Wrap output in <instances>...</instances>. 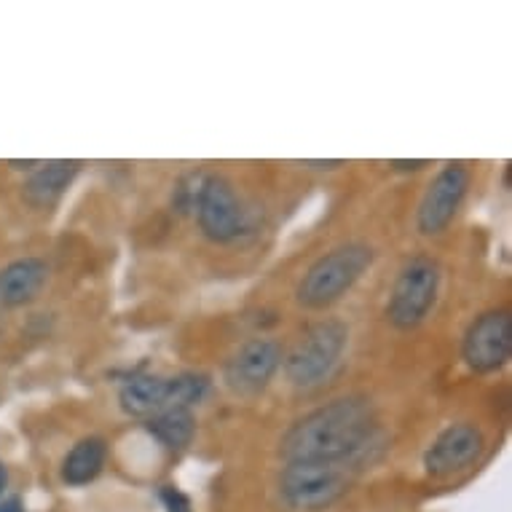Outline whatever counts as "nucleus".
I'll return each instance as SVG.
<instances>
[{"label": "nucleus", "instance_id": "obj_1", "mask_svg": "<svg viewBox=\"0 0 512 512\" xmlns=\"http://www.w3.org/2000/svg\"><path fill=\"white\" fill-rule=\"evenodd\" d=\"M376 435V411L368 397H338L290 424L279 440V454L285 462H341L357 470Z\"/></svg>", "mask_w": 512, "mask_h": 512}, {"label": "nucleus", "instance_id": "obj_2", "mask_svg": "<svg viewBox=\"0 0 512 512\" xmlns=\"http://www.w3.org/2000/svg\"><path fill=\"white\" fill-rule=\"evenodd\" d=\"M376 261V252L365 242H346L319 255L295 287V301L303 309L322 311L341 301Z\"/></svg>", "mask_w": 512, "mask_h": 512}, {"label": "nucleus", "instance_id": "obj_3", "mask_svg": "<svg viewBox=\"0 0 512 512\" xmlns=\"http://www.w3.org/2000/svg\"><path fill=\"white\" fill-rule=\"evenodd\" d=\"M346 346H349V328L344 322L319 319L303 330L282 357L285 378L295 389H314L325 384L333 376V370L341 365Z\"/></svg>", "mask_w": 512, "mask_h": 512}, {"label": "nucleus", "instance_id": "obj_4", "mask_svg": "<svg viewBox=\"0 0 512 512\" xmlns=\"http://www.w3.org/2000/svg\"><path fill=\"white\" fill-rule=\"evenodd\" d=\"M352 464L341 462H287L279 472L277 488L282 502L295 512L328 510L349 491Z\"/></svg>", "mask_w": 512, "mask_h": 512}, {"label": "nucleus", "instance_id": "obj_5", "mask_svg": "<svg viewBox=\"0 0 512 512\" xmlns=\"http://www.w3.org/2000/svg\"><path fill=\"white\" fill-rule=\"evenodd\" d=\"M440 279H443L440 263L429 255H416L405 263L403 269L397 271L395 285L389 290V325L397 330L419 328L435 306Z\"/></svg>", "mask_w": 512, "mask_h": 512}, {"label": "nucleus", "instance_id": "obj_6", "mask_svg": "<svg viewBox=\"0 0 512 512\" xmlns=\"http://www.w3.org/2000/svg\"><path fill=\"white\" fill-rule=\"evenodd\" d=\"M196 223L207 242L231 244L244 231V207L236 188L223 175H204L194 204Z\"/></svg>", "mask_w": 512, "mask_h": 512}, {"label": "nucleus", "instance_id": "obj_7", "mask_svg": "<svg viewBox=\"0 0 512 512\" xmlns=\"http://www.w3.org/2000/svg\"><path fill=\"white\" fill-rule=\"evenodd\" d=\"M472 172L462 161L445 164L427 191L421 196L419 210H416V228L421 236H440L445 228L454 223V218L462 210L467 191H470Z\"/></svg>", "mask_w": 512, "mask_h": 512}, {"label": "nucleus", "instance_id": "obj_8", "mask_svg": "<svg viewBox=\"0 0 512 512\" xmlns=\"http://www.w3.org/2000/svg\"><path fill=\"white\" fill-rule=\"evenodd\" d=\"M285 349L274 338H250L223 365V381L236 397L263 395L282 368Z\"/></svg>", "mask_w": 512, "mask_h": 512}, {"label": "nucleus", "instance_id": "obj_9", "mask_svg": "<svg viewBox=\"0 0 512 512\" xmlns=\"http://www.w3.org/2000/svg\"><path fill=\"white\" fill-rule=\"evenodd\" d=\"M512 354V317L507 309L483 311L462 338V360L475 373L504 368Z\"/></svg>", "mask_w": 512, "mask_h": 512}, {"label": "nucleus", "instance_id": "obj_10", "mask_svg": "<svg viewBox=\"0 0 512 512\" xmlns=\"http://www.w3.org/2000/svg\"><path fill=\"white\" fill-rule=\"evenodd\" d=\"M483 451V435L470 421L445 427L424 451V472L429 478H451L478 462Z\"/></svg>", "mask_w": 512, "mask_h": 512}, {"label": "nucleus", "instance_id": "obj_11", "mask_svg": "<svg viewBox=\"0 0 512 512\" xmlns=\"http://www.w3.org/2000/svg\"><path fill=\"white\" fill-rule=\"evenodd\" d=\"M81 172V161H43L22 183V202L33 210H49L68 194V188Z\"/></svg>", "mask_w": 512, "mask_h": 512}, {"label": "nucleus", "instance_id": "obj_12", "mask_svg": "<svg viewBox=\"0 0 512 512\" xmlns=\"http://www.w3.org/2000/svg\"><path fill=\"white\" fill-rule=\"evenodd\" d=\"M46 282H49V263L35 255L6 263L0 269V309H19L35 301Z\"/></svg>", "mask_w": 512, "mask_h": 512}, {"label": "nucleus", "instance_id": "obj_13", "mask_svg": "<svg viewBox=\"0 0 512 512\" xmlns=\"http://www.w3.org/2000/svg\"><path fill=\"white\" fill-rule=\"evenodd\" d=\"M118 405L126 416L135 419H151L156 413L169 408V378L137 373L129 376L118 389Z\"/></svg>", "mask_w": 512, "mask_h": 512}, {"label": "nucleus", "instance_id": "obj_14", "mask_svg": "<svg viewBox=\"0 0 512 512\" xmlns=\"http://www.w3.org/2000/svg\"><path fill=\"white\" fill-rule=\"evenodd\" d=\"M105 462H108V443L102 437H84L62 459L59 475L73 488L89 486L92 480L100 478V472L105 470Z\"/></svg>", "mask_w": 512, "mask_h": 512}, {"label": "nucleus", "instance_id": "obj_15", "mask_svg": "<svg viewBox=\"0 0 512 512\" xmlns=\"http://www.w3.org/2000/svg\"><path fill=\"white\" fill-rule=\"evenodd\" d=\"M148 435L161 443L167 451H183L191 445L196 435V419L188 408H167V411L156 413L145 424Z\"/></svg>", "mask_w": 512, "mask_h": 512}, {"label": "nucleus", "instance_id": "obj_16", "mask_svg": "<svg viewBox=\"0 0 512 512\" xmlns=\"http://www.w3.org/2000/svg\"><path fill=\"white\" fill-rule=\"evenodd\" d=\"M210 392V378L204 373H180L169 378V408H194Z\"/></svg>", "mask_w": 512, "mask_h": 512}, {"label": "nucleus", "instance_id": "obj_17", "mask_svg": "<svg viewBox=\"0 0 512 512\" xmlns=\"http://www.w3.org/2000/svg\"><path fill=\"white\" fill-rule=\"evenodd\" d=\"M161 502H164V507H167L169 512H191V502H188V496L180 494L177 488L172 486H164L159 491Z\"/></svg>", "mask_w": 512, "mask_h": 512}, {"label": "nucleus", "instance_id": "obj_18", "mask_svg": "<svg viewBox=\"0 0 512 512\" xmlns=\"http://www.w3.org/2000/svg\"><path fill=\"white\" fill-rule=\"evenodd\" d=\"M389 167L395 169V172H419V169L429 167V161L427 159H413V161L395 159V161H389Z\"/></svg>", "mask_w": 512, "mask_h": 512}, {"label": "nucleus", "instance_id": "obj_19", "mask_svg": "<svg viewBox=\"0 0 512 512\" xmlns=\"http://www.w3.org/2000/svg\"><path fill=\"white\" fill-rule=\"evenodd\" d=\"M303 167L306 169H317V172H333V169L344 167V161H303Z\"/></svg>", "mask_w": 512, "mask_h": 512}, {"label": "nucleus", "instance_id": "obj_20", "mask_svg": "<svg viewBox=\"0 0 512 512\" xmlns=\"http://www.w3.org/2000/svg\"><path fill=\"white\" fill-rule=\"evenodd\" d=\"M0 512H25V507H22V499H19V496H9V499H3V502H0Z\"/></svg>", "mask_w": 512, "mask_h": 512}, {"label": "nucleus", "instance_id": "obj_21", "mask_svg": "<svg viewBox=\"0 0 512 512\" xmlns=\"http://www.w3.org/2000/svg\"><path fill=\"white\" fill-rule=\"evenodd\" d=\"M6 486H9V472H6V467L0 464V496H3Z\"/></svg>", "mask_w": 512, "mask_h": 512}]
</instances>
